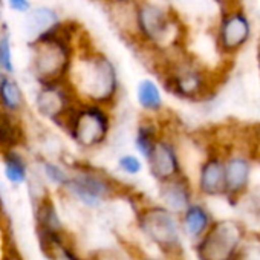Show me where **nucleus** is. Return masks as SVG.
I'll use <instances>...</instances> for the list:
<instances>
[{"mask_svg": "<svg viewBox=\"0 0 260 260\" xmlns=\"http://www.w3.org/2000/svg\"><path fill=\"white\" fill-rule=\"evenodd\" d=\"M32 205H34V220H36L37 236L49 234V233H64L63 220L49 193L37 201H32Z\"/></svg>", "mask_w": 260, "mask_h": 260, "instance_id": "20", "label": "nucleus"}, {"mask_svg": "<svg viewBox=\"0 0 260 260\" xmlns=\"http://www.w3.org/2000/svg\"><path fill=\"white\" fill-rule=\"evenodd\" d=\"M25 143V130L20 116L5 113L0 119V153L20 149Z\"/></svg>", "mask_w": 260, "mask_h": 260, "instance_id": "21", "label": "nucleus"}, {"mask_svg": "<svg viewBox=\"0 0 260 260\" xmlns=\"http://www.w3.org/2000/svg\"><path fill=\"white\" fill-rule=\"evenodd\" d=\"M0 214H2V201H0Z\"/></svg>", "mask_w": 260, "mask_h": 260, "instance_id": "33", "label": "nucleus"}, {"mask_svg": "<svg viewBox=\"0 0 260 260\" xmlns=\"http://www.w3.org/2000/svg\"><path fill=\"white\" fill-rule=\"evenodd\" d=\"M246 230L236 219L214 220L204 237L194 243L198 260H234L242 251Z\"/></svg>", "mask_w": 260, "mask_h": 260, "instance_id": "9", "label": "nucleus"}, {"mask_svg": "<svg viewBox=\"0 0 260 260\" xmlns=\"http://www.w3.org/2000/svg\"><path fill=\"white\" fill-rule=\"evenodd\" d=\"M196 187L187 173L158 184V201L170 211L181 216L194 202Z\"/></svg>", "mask_w": 260, "mask_h": 260, "instance_id": "14", "label": "nucleus"}, {"mask_svg": "<svg viewBox=\"0 0 260 260\" xmlns=\"http://www.w3.org/2000/svg\"><path fill=\"white\" fill-rule=\"evenodd\" d=\"M45 260H54V258H48V257H45Z\"/></svg>", "mask_w": 260, "mask_h": 260, "instance_id": "35", "label": "nucleus"}, {"mask_svg": "<svg viewBox=\"0 0 260 260\" xmlns=\"http://www.w3.org/2000/svg\"><path fill=\"white\" fill-rule=\"evenodd\" d=\"M0 72L16 74L14 54H13V39L7 25L0 28Z\"/></svg>", "mask_w": 260, "mask_h": 260, "instance_id": "24", "label": "nucleus"}, {"mask_svg": "<svg viewBox=\"0 0 260 260\" xmlns=\"http://www.w3.org/2000/svg\"><path fill=\"white\" fill-rule=\"evenodd\" d=\"M81 101L74 87L71 86L69 80L49 83V84H39L36 96H34V110L39 116L49 121L60 130L63 128L69 113Z\"/></svg>", "mask_w": 260, "mask_h": 260, "instance_id": "10", "label": "nucleus"}, {"mask_svg": "<svg viewBox=\"0 0 260 260\" xmlns=\"http://www.w3.org/2000/svg\"><path fill=\"white\" fill-rule=\"evenodd\" d=\"M61 17L57 10L52 7H32L28 14H25V34L28 42H32L52 29H55L61 23Z\"/></svg>", "mask_w": 260, "mask_h": 260, "instance_id": "18", "label": "nucleus"}, {"mask_svg": "<svg viewBox=\"0 0 260 260\" xmlns=\"http://www.w3.org/2000/svg\"><path fill=\"white\" fill-rule=\"evenodd\" d=\"M2 164H4V176L11 185L19 187V185L28 184V181L31 178L29 166H28V161L25 159V156L19 152V149L4 152Z\"/></svg>", "mask_w": 260, "mask_h": 260, "instance_id": "22", "label": "nucleus"}, {"mask_svg": "<svg viewBox=\"0 0 260 260\" xmlns=\"http://www.w3.org/2000/svg\"><path fill=\"white\" fill-rule=\"evenodd\" d=\"M71 172V179L61 191L87 210L101 208L121 191V185L116 179L100 169L86 164H74Z\"/></svg>", "mask_w": 260, "mask_h": 260, "instance_id": "7", "label": "nucleus"}, {"mask_svg": "<svg viewBox=\"0 0 260 260\" xmlns=\"http://www.w3.org/2000/svg\"><path fill=\"white\" fill-rule=\"evenodd\" d=\"M255 63H257V68L260 72V37L257 39V45H255Z\"/></svg>", "mask_w": 260, "mask_h": 260, "instance_id": "31", "label": "nucleus"}, {"mask_svg": "<svg viewBox=\"0 0 260 260\" xmlns=\"http://www.w3.org/2000/svg\"><path fill=\"white\" fill-rule=\"evenodd\" d=\"M146 164L149 175L156 181V184L170 181L185 173L176 137L169 135L164 130L162 137L158 140L152 153L146 159Z\"/></svg>", "mask_w": 260, "mask_h": 260, "instance_id": "13", "label": "nucleus"}, {"mask_svg": "<svg viewBox=\"0 0 260 260\" xmlns=\"http://www.w3.org/2000/svg\"><path fill=\"white\" fill-rule=\"evenodd\" d=\"M68 80L81 101L110 109L119 103L122 83L116 63L81 34L77 40V54Z\"/></svg>", "mask_w": 260, "mask_h": 260, "instance_id": "1", "label": "nucleus"}, {"mask_svg": "<svg viewBox=\"0 0 260 260\" xmlns=\"http://www.w3.org/2000/svg\"><path fill=\"white\" fill-rule=\"evenodd\" d=\"M255 161L248 152L243 137L242 144H233L225 149V178H226V190L225 199L233 205L240 202L245 194L251 188V179L254 172Z\"/></svg>", "mask_w": 260, "mask_h": 260, "instance_id": "11", "label": "nucleus"}, {"mask_svg": "<svg viewBox=\"0 0 260 260\" xmlns=\"http://www.w3.org/2000/svg\"><path fill=\"white\" fill-rule=\"evenodd\" d=\"M78 36L75 26L63 20L51 32L28 42L29 74L37 84L58 83L69 78Z\"/></svg>", "mask_w": 260, "mask_h": 260, "instance_id": "4", "label": "nucleus"}, {"mask_svg": "<svg viewBox=\"0 0 260 260\" xmlns=\"http://www.w3.org/2000/svg\"><path fill=\"white\" fill-rule=\"evenodd\" d=\"M4 2L10 11H13L16 14H22V16L28 14L32 8L31 0H4Z\"/></svg>", "mask_w": 260, "mask_h": 260, "instance_id": "27", "label": "nucleus"}, {"mask_svg": "<svg viewBox=\"0 0 260 260\" xmlns=\"http://www.w3.org/2000/svg\"><path fill=\"white\" fill-rule=\"evenodd\" d=\"M2 115H4V112H2V110H0V119H2Z\"/></svg>", "mask_w": 260, "mask_h": 260, "instance_id": "34", "label": "nucleus"}, {"mask_svg": "<svg viewBox=\"0 0 260 260\" xmlns=\"http://www.w3.org/2000/svg\"><path fill=\"white\" fill-rule=\"evenodd\" d=\"M254 23L243 4L219 10L213 28V42L217 54L223 60L236 58L252 40Z\"/></svg>", "mask_w": 260, "mask_h": 260, "instance_id": "8", "label": "nucleus"}, {"mask_svg": "<svg viewBox=\"0 0 260 260\" xmlns=\"http://www.w3.org/2000/svg\"><path fill=\"white\" fill-rule=\"evenodd\" d=\"M146 167H147L146 159L141 155H138L137 152L135 153H122L116 159V169L124 176H130V178L140 176Z\"/></svg>", "mask_w": 260, "mask_h": 260, "instance_id": "25", "label": "nucleus"}, {"mask_svg": "<svg viewBox=\"0 0 260 260\" xmlns=\"http://www.w3.org/2000/svg\"><path fill=\"white\" fill-rule=\"evenodd\" d=\"M28 106L26 95L13 74L0 72V110L20 116Z\"/></svg>", "mask_w": 260, "mask_h": 260, "instance_id": "19", "label": "nucleus"}, {"mask_svg": "<svg viewBox=\"0 0 260 260\" xmlns=\"http://www.w3.org/2000/svg\"><path fill=\"white\" fill-rule=\"evenodd\" d=\"M213 2L219 7V10L231 8L236 5H242V0H213Z\"/></svg>", "mask_w": 260, "mask_h": 260, "instance_id": "30", "label": "nucleus"}, {"mask_svg": "<svg viewBox=\"0 0 260 260\" xmlns=\"http://www.w3.org/2000/svg\"><path fill=\"white\" fill-rule=\"evenodd\" d=\"M40 173L42 178L52 187L58 188L60 191L66 187V184L71 179V169L64 167L60 162L51 161V159H42L40 161Z\"/></svg>", "mask_w": 260, "mask_h": 260, "instance_id": "23", "label": "nucleus"}, {"mask_svg": "<svg viewBox=\"0 0 260 260\" xmlns=\"http://www.w3.org/2000/svg\"><path fill=\"white\" fill-rule=\"evenodd\" d=\"M164 134V125L161 124L159 116L141 115L134 134V149L144 159L149 158L155 144Z\"/></svg>", "mask_w": 260, "mask_h": 260, "instance_id": "17", "label": "nucleus"}, {"mask_svg": "<svg viewBox=\"0 0 260 260\" xmlns=\"http://www.w3.org/2000/svg\"><path fill=\"white\" fill-rule=\"evenodd\" d=\"M0 260H25L23 258V255L17 251V248L16 246H7L5 248V251H4V254H2V258Z\"/></svg>", "mask_w": 260, "mask_h": 260, "instance_id": "29", "label": "nucleus"}, {"mask_svg": "<svg viewBox=\"0 0 260 260\" xmlns=\"http://www.w3.org/2000/svg\"><path fill=\"white\" fill-rule=\"evenodd\" d=\"M196 191L202 198H225V146L208 144L205 155L198 167Z\"/></svg>", "mask_w": 260, "mask_h": 260, "instance_id": "12", "label": "nucleus"}, {"mask_svg": "<svg viewBox=\"0 0 260 260\" xmlns=\"http://www.w3.org/2000/svg\"><path fill=\"white\" fill-rule=\"evenodd\" d=\"M243 137V143L248 149V152L251 153L252 159L260 164V122L246 127Z\"/></svg>", "mask_w": 260, "mask_h": 260, "instance_id": "26", "label": "nucleus"}, {"mask_svg": "<svg viewBox=\"0 0 260 260\" xmlns=\"http://www.w3.org/2000/svg\"><path fill=\"white\" fill-rule=\"evenodd\" d=\"M113 124V109L78 101L69 113L61 132L81 152H95L110 141Z\"/></svg>", "mask_w": 260, "mask_h": 260, "instance_id": "5", "label": "nucleus"}, {"mask_svg": "<svg viewBox=\"0 0 260 260\" xmlns=\"http://www.w3.org/2000/svg\"><path fill=\"white\" fill-rule=\"evenodd\" d=\"M143 260H161V258H153V257H144Z\"/></svg>", "mask_w": 260, "mask_h": 260, "instance_id": "32", "label": "nucleus"}, {"mask_svg": "<svg viewBox=\"0 0 260 260\" xmlns=\"http://www.w3.org/2000/svg\"><path fill=\"white\" fill-rule=\"evenodd\" d=\"M153 71L170 95L187 103H204L213 98L219 87V75L207 63L187 49L155 55Z\"/></svg>", "mask_w": 260, "mask_h": 260, "instance_id": "2", "label": "nucleus"}, {"mask_svg": "<svg viewBox=\"0 0 260 260\" xmlns=\"http://www.w3.org/2000/svg\"><path fill=\"white\" fill-rule=\"evenodd\" d=\"M137 225L164 257L176 260L184 252L182 226L176 213L161 204H149L137 211Z\"/></svg>", "mask_w": 260, "mask_h": 260, "instance_id": "6", "label": "nucleus"}, {"mask_svg": "<svg viewBox=\"0 0 260 260\" xmlns=\"http://www.w3.org/2000/svg\"><path fill=\"white\" fill-rule=\"evenodd\" d=\"M179 219L184 236L193 243L199 242L214 222L208 207L199 201H194L190 207H187Z\"/></svg>", "mask_w": 260, "mask_h": 260, "instance_id": "16", "label": "nucleus"}, {"mask_svg": "<svg viewBox=\"0 0 260 260\" xmlns=\"http://www.w3.org/2000/svg\"><path fill=\"white\" fill-rule=\"evenodd\" d=\"M106 8H118V7H132L140 0H100Z\"/></svg>", "mask_w": 260, "mask_h": 260, "instance_id": "28", "label": "nucleus"}, {"mask_svg": "<svg viewBox=\"0 0 260 260\" xmlns=\"http://www.w3.org/2000/svg\"><path fill=\"white\" fill-rule=\"evenodd\" d=\"M128 42L152 57L172 54L187 49V28L170 5L140 0L134 7V32Z\"/></svg>", "mask_w": 260, "mask_h": 260, "instance_id": "3", "label": "nucleus"}, {"mask_svg": "<svg viewBox=\"0 0 260 260\" xmlns=\"http://www.w3.org/2000/svg\"><path fill=\"white\" fill-rule=\"evenodd\" d=\"M135 103L143 115L161 116L166 110L162 83L152 77L141 78L135 86Z\"/></svg>", "mask_w": 260, "mask_h": 260, "instance_id": "15", "label": "nucleus"}]
</instances>
